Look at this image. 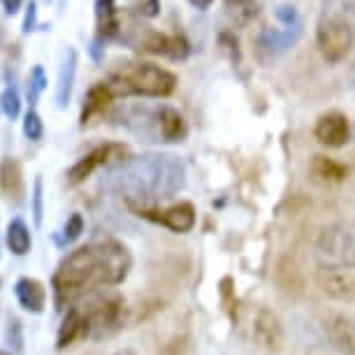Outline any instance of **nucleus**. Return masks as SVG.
Returning a JSON list of instances; mask_svg holds the SVG:
<instances>
[{"instance_id":"5","label":"nucleus","mask_w":355,"mask_h":355,"mask_svg":"<svg viewBox=\"0 0 355 355\" xmlns=\"http://www.w3.org/2000/svg\"><path fill=\"white\" fill-rule=\"evenodd\" d=\"M355 10L351 3H339V0H330L325 3V10L318 21V46L320 53L325 56L327 63H339L346 58L355 42V24L351 17Z\"/></svg>"},{"instance_id":"18","label":"nucleus","mask_w":355,"mask_h":355,"mask_svg":"<svg viewBox=\"0 0 355 355\" xmlns=\"http://www.w3.org/2000/svg\"><path fill=\"white\" fill-rule=\"evenodd\" d=\"M5 244L8 249L15 253V256L24 258L28 256L31 249H33V234H31V227L26 223L24 218H12L8 230H5Z\"/></svg>"},{"instance_id":"10","label":"nucleus","mask_w":355,"mask_h":355,"mask_svg":"<svg viewBox=\"0 0 355 355\" xmlns=\"http://www.w3.org/2000/svg\"><path fill=\"white\" fill-rule=\"evenodd\" d=\"M123 24L119 15L116 0H96V40H93V53L100 58V46L110 40L121 37Z\"/></svg>"},{"instance_id":"1","label":"nucleus","mask_w":355,"mask_h":355,"mask_svg":"<svg viewBox=\"0 0 355 355\" xmlns=\"http://www.w3.org/2000/svg\"><path fill=\"white\" fill-rule=\"evenodd\" d=\"M132 270V256L116 239H96L70 251L51 277L53 304L68 309L91 293L123 284Z\"/></svg>"},{"instance_id":"9","label":"nucleus","mask_w":355,"mask_h":355,"mask_svg":"<svg viewBox=\"0 0 355 355\" xmlns=\"http://www.w3.org/2000/svg\"><path fill=\"white\" fill-rule=\"evenodd\" d=\"M132 211H137V216L151 220L156 225H163L177 234L191 232L196 227V209H193L191 202H177L163 207V209H158V207H139V209Z\"/></svg>"},{"instance_id":"28","label":"nucleus","mask_w":355,"mask_h":355,"mask_svg":"<svg viewBox=\"0 0 355 355\" xmlns=\"http://www.w3.org/2000/svg\"><path fill=\"white\" fill-rule=\"evenodd\" d=\"M35 24H37V5H35V0H31V5L26 8V19H24L26 35H28L31 31H35Z\"/></svg>"},{"instance_id":"25","label":"nucleus","mask_w":355,"mask_h":355,"mask_svg":"<svg viewBox=\"0 0 355 355\" xmlns=\"http://www.w3.org/2000/svg\"><path fill=\"white\" fill-rule=\"evenodd\" d=\"M5 344H8L15 353L24 351V327H21V320L15 316H10L8 327H5Z\"/></svg>"},{"instance_id":"22","label":"nucleus","mask_w":355,"mask_h":355,"mask_svg":"<svg viewBox=\"0 0 355 355\" xmlns=\"http://www.w3.org/2000/svg\"><path fill=\"white\" fill-rule=\"evenodd\" d=\"M0 110L10 121H17L21 116V93L17 91V86H8L0 93Z\"/></svg>"},{"instance_id":"29","label":"nucleus","mask_w":355,"mask_h":355,"mask_svg":"<svg viewBox=\"0 0 355 355\" xmlns=\"http://www.w3.org/2000/svg\"><path fill=\"white\" fill-rule=\"evenodd\" d=\"M24 3H26V0H0V5H3V10H5V15H10V17L19 15V10L24 8Z\"/></svg>"},{"instance_id":"23","label":"nucleus","mask_w":355,"mask_h":355,"mask_svg":"<svg viewBox=\"0 0 355 355\" xmlns=\"http://www.w3.org/2000/svg\"><path fill=\"white\" fill-rule=\"evenodd\" d=\"M46 89V75H44V68L42 65H35V68L31 70L28 75V103L31 107H35V103L40 100V96H42V91Z\"/></svg>"},{"instance_id":"3","label":"nucleus","mask_w":355,"mask_h":355,"mask_svg":"<svg viewBox=\"0 0 355 355\" xmlns=\"http://www.w3.org/2000/svg\"><path fill=\"white\" fill-rule=\"evenodd\" d=\"M125 300L119 293H91L79 302L70 304L58 325L56 348H70L84 339H107L114 337L125 325Z\"/></svg>"},{"instance_id":"26","label":"nucleus","mask_w":355,"mask_h":355,"mask_svg":"<svg viewBox=\"0 0 355 355\" xmlns=\"http://www.w3.org/2000/svg\"><path fill=\"white\" fill-rule=\"evenodd\" d=\"M128 3V10L135 12V15H142L146 19L156 17L160 12V0H125Z\"/></svg>"},{"instance_id":"27","label":"nucleus","mask_w":355,"mask_h":355,"mask_svg":"<svg viewBox=\"0 0 355 355\" xmlns=\"http://www.w3.org/2000/svg\"><path fill=\"white\" fill-rule=\"evenodd\" d=\"M33 218L35 225H42V177H37L33 184Z\"/></svg>"},{"instance_id":"20","label":"nucleus","mask_w":355,"mask_h":355,"mask_svg":"<svg viewBox=\"0 0 355 355\" xmlns=\"http://www.w3.org/2000/svg\"><path fill=\"white\" fill-rule=\"evenodd\" d=\"M82 232H84V216L82 214H70L68 220L63 223L61 227V232L56 234V244L58 246H68L72 242H77L79 237H82Z\"/></svg>"},{"instance_id":"4","label":"nucleus","mask_w":355,"mask_h":355,"mask_svg":"<svg viewBox=\"0 0 355 355\" xmlns=\"http://www.w3.org/2000/svg\"><path fill=\"white\" fill-rule=\"evenodd\" d=\"M114 96H139V98H167L177 89V77L170 70L146 61L116 63L105 79Z\"/></svg>"},{"instance_id":"6","label":"nucleus","mask_w":355,"mask_h":355,"mask_svg":"<svg viewBox=\"0 0 355 355\" xmlns=\"http://www.w3.org/2000/svg\"><path fill=\"white\" fill-rule=\"evenodd\" d=\"M316 260L325 270H353L355 220H339L320 230L316 239Z\"/></svg>"},{"instance_id":"11","label":"nucleus","mask_w":355,"mask_h":355,"mask_svg":"<svg viewBox=\"0 0 355 355\" xmlns=\"http://www.w3.org/2000/svg\"><path fill=\"white\" fill-rule=\"evenodd\" d=\"M313 135L323 146H330V149H337V146H344L351 137V128H348V119L341 112H330L325 116L318 119L316 130Z\"/></svg>"},{"instance_id":"12","label":"nucleus","mask_w":355,"mask_h":355,"mask_svg":"<svg viewBox=\"0 0 355 355\" xmlns=\"http://www.w3.org/2000/svg\"><path fill=\"white\" fill-rule=\"evenodd\" d=\"M114 98H116V96H114L112 86L107 84V82L93 84L91 89L86 91V96H84L82 114H79V125L86 128V125H91L98 116H103V114L110 110V105H112Z\"/></svg>"},{"instance_id":"30","label":"nucleus","mask_w":355,"mask_h":355,"mask_svg":"<svg viewBox=\"0 0 355 355\" xmlns=\"http://www.w3.org/2000/svg\"><path fill=\"white\" fill-rule=\"evenodd\" d=\"M189 3L193 5V8H198V10H209L214 0H189Z\"/></svg>"},{"instance_id":"16","label":"nucleus","mask_w":355,"mask_h":355,"mask_svg":"<svg viewBox=\"0 0 355 355\" xmlns=\"http://www.w3.org/2000/svg\"><path fill=\"white\" fill-rule=\"evenodd\" d=\"M156 119H158V130H160V139H163V142H184V137L189 135L184 116L174 110V107H167V105L158 107Z\"/></svg>"},{"instance_id":"24","label":"nucleus","mask_w":355,"mask_h":355,"mask_svg":"<svg viewBox=\"0 0 355 355\" xmlns=\"http://www.w3.org/2000/svg\"><path fill=\"white\" fill-rule=\"evenodd\" d=\"M24 135L31 139V142H40L44 135V123L40 119V114L35 112V107H31L28 112L24 114Z\"/></svg>"},{"instance_id":"7","label":"nucleus","mask_w":355,"mask_h":355,"mask_svg":"<svg viewBox=\"0 0 355 355\" xmlns=\"http://www.w3.org/2000/svg\"><path fill=\"white\" fill-rule=\"evenodd\" d=\"M121 40L125 44H130L132 49L153 53V56H165L170 61H184L191 53V46L184 35H179V33H160L139 24H132L128 33L121 35Z\"/></svg>"},{"instance_id":"15","label":"nucleus","mask_w":355,"mask_h":355,"mask_svg":"<svg viewBox=\"0 0 355 355\" xmlns=\"http://www.w3.org/2000/svg\"><path fill=\"white\" fill-rule=\"evenodd\" d=\"M302 35V21H291V24H284V28H272V31H265L260 35V46L267 49L270 53H284L288 49H293L295 42Z\"/></svg>"},{"instance_id":"2","label":"nucleus","mask_w":355,"mask_h":355,"mask_svg":"<svg viewBox=\"0 0 355 355\" xmlns=\"http://www.w3.org/2000/svg\"><path fill=\"white\" fill-rule=\"evenodd\" d=\"M186 184V167L172 153H146L112 167L105 179L107 191L116 193L130 209L153 207L177 196Z\"/></svg>"},{"instance_id":"13","label":"nucleus","mask_w":355,"mask_h":355,"mask_svg":"<svg viewBox=\"0 0 355 355\" xmlns=\"http://www.w3.org/2000/svg\"><path fill=\"white\" fill-rule=\"evenodd\" d=\"M0 191L10 202H21L26 196V182L21 163L12 156H5L0 160Z\"/></svg>"},{"instance_id":"32","label":"nucleus","mask_w":355,"mask_h":355,"mask_svg":"<svg viewBox=\"0 0 355 355\" xmlns=\"http://www.w3.org/2000/svg\"><path fill=\"white\" fill-rule=\"evenodd\" d=\"M112 355H135L132 351H119V353H112Z\"/></svg>"},{"instance_id":"31","label":"nucleus","mask_w":355,"mask_h":355,"mask_svg":"<svg viewBox=\"0 0 355 355\" xmlns=\"http://www.w3.org/2000/svg\"><path fill=\"white\" fill-rule=\"evenodd\" d=\"M348 84H351L353 89H355V61L351 65V70H348Z\"/></svg>"},{"instance_id":"8","label":"nucleus","mask_w":355,"mask_h":355,"mask_svg":"<svg viewBox=\"0 0 355 355\" xmlns=\"http://www.w3.org/2000/svg\"><path fill=\"white\" fill-rule=\"evenodd\" d=\"M125 156H128V149H125L123 144H116V142L100 144L93 151L86 153V156L79 158L77 163L70 167V170H68V184L70 186L84 184L93 172L100 170V167H110V170H112V167L121 165L123 160H128Z\"/></svg>"},{"instance_id":"33","label":"nucleus","mask_w":355,"mask_h":355,"mask_svg":"<svg viewBox=\"0 0 355 355\" xmlns=\"http://www.w3.org/2000/svg\"><path fill=\"white\" fill-rule=\"evenodd\" d=\"M0 355H15L12 351H5V348H0Z\"/></svg>"},{"instance_id":"21","label":"nucleus","mask_w":355,"mask_h":355,"mask_svg":"<svg viewBox=\"0 0 355 355\" xmlns=\"http://www.w3.org/2000/svg\"><path fill=\"white\" fill-rule=\"evenodd\" d=\"M225 8L230 12V17L237 24H249L253 17L258 15V5L256 0H225Z\"/></svg>"},{"instance_id":"19","label":"nucleus","mask_w":355,"mask_h":355,"mask_svg":"<svg viewBox=\"0 0 355 355\" xmlns=\"http://www.w3.org/2000/svg\"><path fill=\"white\" fill-rule=\"evenodd\" d=\"M313 174L323 182H341L346 177V167L334 163V160L325 158V156H316L313 158V165H311Z\"/></svg>"},{"instance_id":"17","label":"nucleus","mask_w":355,"mask_h":355,"mask_svg":"<svg viewBox=\"0 0 355 355\" xmlns=\"http://www.w3.org/2000/svg\"><path fill=\"white\" fill-rule=\"evenodd\" d=\"M75 75H77V51L68 49L63 56L61 68H58V84H56V105L61 107V110H65V107L70 105Z\"/></svg>"},{"instance_id":"14","label":"nucleus","mask_w":355,"mask_h":355,"mask_svg":"<svg viewBox=\"0 0 355 355\" xmlns=\"http://www.w3.org/2000/svg\"><path fill=\"white\" fill-rule=\"evenodd\" d=\"M15 297L24 311L42 313L46 306V288L42 281L33 277H21L15 284Z\"/></svg>"}]
</instances>
